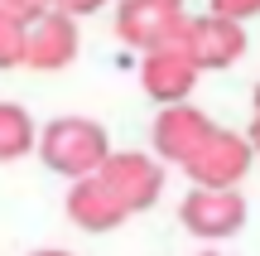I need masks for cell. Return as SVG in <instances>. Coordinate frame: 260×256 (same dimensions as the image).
I'll return each mask as SVG.
<instances>
[{
	"label": "cell",
	"instance_id": "1",
	"mask_svg": "<svg viewBox=\"0 0 260 256\" xmlns=\"http://www.w3.org/2000/svg\"><path fill=\"white\" fill-rule=\"evenodd\" d=\"M39 160L53 174H63L68 184L92 179V174L111 160V135H106V126L96 121V116H77V111L53 116V121H44V131H39Z\"/></svg>",
	"mask_w": 260,
	"mask_h": 256
},
{
	"label": "cell",
	"instance_id": "2",
	"mask_svg": "<svg viewBox=\"0 0 260 256\" xmlns=\"http://www.w3.org/2000/svg\"><path fill=\"white\" fill-rule=\"evenodd\" d=\"M188 19L193 10L178 5V0H121L116 5V39L145 53H159V48H183Z\"/></svg>",
	"mask_w": 260,
	"mask_h": 256
},
{
	"label": "cell",
	"instance_id": "3",
	"mask_svg": "<svg viewBox=\"0 0 260 256\" xmlns=\"http://www.w3.org/2000/svg\"><path fill=\"white\" fill-rule=\"evenodd\" d=\"M251 164H255V150H251V140H246V131L217 126L178 169H183L188 189H241Z\"/></svg>",
	"mask_w": 260,
	"mask_h": 256
},
{
	"label": "cell",
	"instance_id": "4",
	"mask_svg": "<svg viewBox=\"0 0 260 256\" xmlns=\"http://www.w3.org/2000/svg\"><path fill=\"white\" fill-rule=\"evenodd\" d=\"M251 218V203L241 189H188L178 203V222H183L188 237L198 242H226L246 227Z\"/></svg>",
	"mask_w": 260,
	"mask_h": 256
},
{
	"label": "cell",
	"instance_id": "5",
	"mask_svg": "<svg viewBox=\"0 0 260 256\" xmlns=\"http://www.w3.org/2000/svg\"><path fill=\"white\" fill-rule=\"evenodd\" d=\"M96 174H102V184L130 208V218L154 208L159 193H164V179H169V169L149 150H111V160H106Z\"/></svg>",
	"mask_w": 260,
	"mask_h": 256
},
{
	"label": "cell",
	"instance_id": "6",
	"mask_svg": "<svg viewBox=\"0 0 260 256\" xmlns=\"http://www.w3.org/2000/svg\"><path fill=\"white\" fill-rule=\"evenodd\" d=\"M183 53L198 63V73H217V68H232L246 58V24H232V19L203 15L188 19V34H183Z\"/></svg>",
	"mask_w": 260,
	"mask_h": 256
},
{
	"label": "cell",
	"instance_id": "7",
	"mask_svg": "<svg viewBox=\"0 0 260 256\" xmlns=\"http://www.w3.org/2000/svg\"><path fill=\"white\" fill-rule=\"evenodd\" d=\"M77 48H82L77 19L68 15L63 5H48L44 19L24 34V68H34V73H58V68H68L77 58Z\"/></svg>",
	"mask_w": 260,
	"mask_h": 256
},
{
	"label": "cell",
	"instance_id": "8",
	"mask_svg": "<svg viewBox=\"0 0 260 256\" xmlns=\"http://www.w3.org/2000/svg\"><path fill=\"white\" fill-rule=\"evenodd\" d=\"M212 131H217V121L203 111V106H193V102L164 106V111L154 116V131H149V140H154V160L159 164H183Z\"/></svg>",
	"mask_w": 260,
	"mask_h": 256
},
{
	"label": "cell",
	"instance_id": "9",
	"mask_svg": "<svg viewBox=\"0 0 260 256\" xmlns=\"http://www.w3.org/2000/svg\"><path fill=\"white\" fill-rule=\"evenodd\" d=\"M198 77L203 73H198V63L183 48H159V53L140 58V87L159 102V111H164V106H183L188 92L198 87Z\"/></svg>",
	"mask_w": 260,
	"mask_h": 256
},
{
	"label": "cell",
	"instance_id": "10",
	"mask_svg": "<svg viewBox=\"0 0 260 256\" xmlns=\"http://www.w3.org/2000/svg\"><path fill=\"white\" fill-rule=\"evenodd\" d=\"M63 213H68V222H73V227H82V232H116L121 222H130V208L102 184V174L68 184Z\"/></svg>",
	"mask_w": 260,
	"mask_h": 256
},
{
	"label": "cell",
	"instance_id": "11",
	"mask_svg": "<svg viewBox=\"0 0 260 256\" xmlns=\"http://www.w3.org/2000/svg\"><path fill=\"white\" fill-rule=\"evenodd\" d=\"M44 0H0V68L24 63V34L44 19Z\"/></svg>",
	"mask_w": 260,
	"mask_h": 256
},
{
	"label": "cell",
	"instance_id": "12",
	"mask_svg": "<svg viewBox=\"0 0 260 256\" xmlns=\"http://www.w3.org/2000/svg\"><path fill=\"white\" fill-rule=\"evenodd\" d=\"M24 155H39V121L29 116V106L0 102V164H15Z\"/></svg>",
	"mask_w": 260,
	"mask_h": 256
},
{
	"label": "cell",
	"instance_id": "13",
	"mask_svg": "<svg viewBox=\"0 0 260 256\" xmlns=\"http://www.w3.org/2000/svg\"><path fill=\"white\" fill-rule=\"evenodd\" d=\"M212 15H222V19H232V24H246V19H255L260 15V0H212Z\"/></svg>",
	"mask_w": 260,
	"mask_h": 256
},
{
	"label": "cell",
	"instance_id": "14",
	"mask_svg": "<svg viewBox=\"0 0 260 256\" xmlns=\"http://www.w3.org/2000/svg\"><path fill=\"white\" fill-rule=\"evenodd\" d=\"M246 140H251V150L260 155V121H251V126H246Z\"/></svg>",
	"mask_w": 260,
	"mask_h": 256
},
{
	"label": "cell",
	"instance_id": "15",
	"mask_svg": "<svg viewBox=\"0 0 260 256\" xmlns=\"http://www.w3.org/2000/svg\"><path fill=\"white\" fill-rule=\"evenodd\" d=\"M29 256H73V251H63V247H39V251H29Z\"/></svg>",
	"mask_w": 260,
	"mask_h": 256
},
{
	"label": "cell",
	"instance_id": "16",
	"mask_svg": "<svg viewBox=\"0 0 260 256\" xmlns=\"http://www.w3.org/2000/svg\"><path fill=\"white\" fill-rule=\"evenodd\" d=\"M251 121H260V82H255V92H251Z\"/></svg>",
	"mask_w": 260,
	"mask_h": 256
},
{
	"label": "cell",
	"instance_id": "17",
	"mask_svg": "<svg viewBox=\"0 0 260 256\" xmlns=\"http://www.w3.org/2000/svg\"><path fill=\"white\" fill-rule=\"evenodd\" d=\"M198 256H226V251H198Z\"/></svg>",
	"mask_w": 260,
	"mask_h": 256
}]
</instances>
